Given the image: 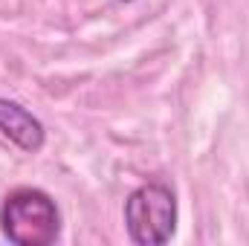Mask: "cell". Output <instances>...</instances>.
<instances>
[{
	"instance_id": "6da1fadb",
	"label": "cell",
	"mask_w": 249,
	"mask_h": 246,
	"mask_svg": "<svg viewBox=\"0 0 249 246\" xmlns=\"http://www.w3.org/2000/svg\"><path fill=\"white\" fill-rule=\"evenodd\" d=\"M3 235L18 246H50L61 232L55 200L38 188H18L0 209Z\"/></svg>"
},
{
	"instance_id": "7a4b0ae2",
	"label": "cell",
	"mask_w": 249,
	"mask_h": 246,
	"mask_svg": "<svg viewBox=\"0 0 249 246\" xmlns=\"http://www.w3.org/2000/svg\"><path fill=\"white\" fill-rule=\"evenodd\" d=\"M127 238L139 246H162L177 229V197L165 183H145L124 200Z\"/></svg>"
},
{
	"instance_id": "3957f363",
	"label": "cell",
	"mask_w": 249,
	"mask_h": 246,
	"mask_svg": "<svg viewBox=\"0 0 249 246\" xmlns=\"http://www.w3.org/2000/svg\"><path fill=\"white\" fill-rule=\"evenodd\" d=\"M0 133L26 154H38L47 142L44 124L26 107H20L18 102H9V99H0Z\"/></svg>"
}]
</instances>
